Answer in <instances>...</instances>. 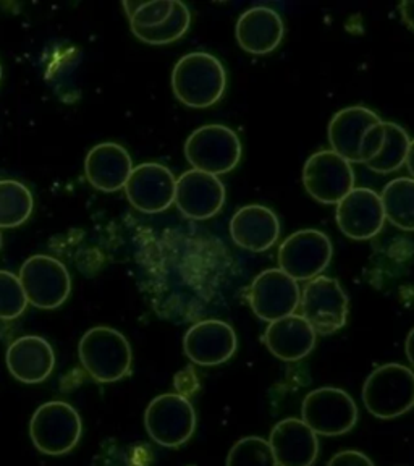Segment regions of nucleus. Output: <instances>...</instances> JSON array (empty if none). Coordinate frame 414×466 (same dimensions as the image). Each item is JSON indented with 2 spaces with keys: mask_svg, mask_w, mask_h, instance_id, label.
<instances>
[{
  "mask_svg": "<svg viewBox=\"0 0 414 466\" xmlns=\"http://www.w3.org/2000/svg\"><path fill=\"white\" fill-rule=\"evenodd\" d=\"M7 368L23 384H41L56 368L51 343L39 335H23L8 345Z\"/></svg>",
  "mask_w": 414,
  "mask_h": 466,
  "instance_id": "a211bd4d",
  "label": "nucleus"
},
{
  "mask_svg": "<svg viewBox=\"0 0 414 466\" xmlns=\"http://www.w3.org/2000/svg\"><path fill=\"white\" fill-rule=\"evenodd\" d=\"M400 14L403 22L407 23L409 28L414 29V2L400 4Z\"/></svg>",
  "mask_w": 414,
  "mask_h": 466,
  "instance_id": "2f4dec72",
  "label": "nucleus"
},
{
  "mask_svg": "<svg viewBox=\"0 0 414 466\" xmlns=\"http://www.w3.org/2000/svg\"><path fill=\"white\" fill-rule=\"evenodd\" d=\"M405 351H407L408 360L409 363L414 366V328L411 329V332L408 334L407 342H405Z\"/></svg>",
  "mask_w": 414,
  "mask_h": 466,
  "instance_id": "473e14b6",
  "label": "nucleus"
},
{
  "mask_svg": "<svg viewBox=\"0 0 414 466\" xmlns=\"http://www.w3.org/2000/svg\"><path fill=\"white\" fill-rule=\"evenodd\" d=\"M145 426L156 444L174 449L193 436L197 413L188 399L178 393H164L146 408Z\"/></svg>",
  "mask_w": 414,
  "mask_h": 466,
  "instance_id": "1a4fd4ad",
  "label": "nucleus"
},
{
  "mask_svg": "<svg viewBox=\"0 0 414 466\" xmlns=\"http://www.w3.org/2000/svg\"><path fill=\"white\" fill-rule=\"evenodd\" d=\"M386 128V139L380 153L366 164V167L376 172V174H392L395 170L401 168L407 160L408 149L411 138L407 130L400 125L393 122H384Z\"/></svg>",
  "mask_w": 414,
  "mask_h": 466,
  "instance_id": "a878e982",
  "label": "nucleus"
},
{
  "mask_svg": "<svg viewBox=\"0 0 414 466\" xmlns=\"http://www.w3.org/2000/svg\"><path fill=\"white\" fill-rule=\"evenodd\" d=\"M337 226L351 240L374 238L386 224V214L380 195L374 189L353 188L335 211Z\"/></svg>",
  "mask_w": 414,
  "mask_h": 466,
  "instance_id": "dca6fc26",
  "label": "nucleus"
},
{
  "mask_svg": "<svg viewBox=\"0 0 414 466\" xmlns=\"http://www.w3.org/2000/svg\"><path fill=\"white\" fill-rule=\"evenodd\" d=\"M285 35L284 20L269 7L247 8L241 14L235 36L243 51L253 56H266L276 51Z\"/></svg>",
  "mask_w": 414,
  "mask_h": 466,
  "instance_id": "4be33fe9",
  "label": "nucleus"
},
{
  "mask_svg": "<svg viewBox=\"0 0 414 466\" xmlns=\"http://www.w3.org/2000/svg\"><path fill=\"white\" fill-rule=\"evenodd\" d=\"M35 199L26 185L16 180H0V228L20 227L31 218Z\"/></svg>",
  "mask_w": 414,
  "mask_h": 466,
  "instance_id": "393cba45",
  "label": "nucleus"
},
{
  "mask_svg": "<svg viewBox=\"0 0 414 466\" xmlns=\"http://www.w3.org/2000/svg\"><path fill=\"white\" fill-rule=\"evenodd\" d=\"M227 466H278L269 441L262 437H243L227 457Z\"/></svg>",
  "mask_w": 414,
  "mask_h": 466,
  "instance_id": "cd10ccee",
  "label": "nucleus"
},
{
  "mask_svg": "<svg viewBox=\"0 0 414 466\" xmlns=\"http://www.w3.org/2000/svg\"><path fill=\"white\" fill-rule=\"evenodd\" d=\"M0 80H2V66H0Z\"/></svg>",
  "mask_w": 414,
  "mask_h": 466,
  "instance_id": "f704fd0d",
  "label": "nucleus"
},
{
  "mask_svg": "<svg viewBox=\"0 0 414 466\" xmlns=\"http://www.w3.org/2000/svg\"><path fill=\"white\" fill-rule=\"evenodd\" d=\"M28 306L18 276L8 270H0V320L20 318Z\"/></svg>",
  "mask_w": 414,
  "mask_h": 466,
  "instance_id": "c85d7f7f",
  "label": "nucleus"
},
{
  "mask_svg": "<svg viewBox=\"0 0 414 466\" xmlns=\"http://www.w3.org/2000/svg\"><path fill=\"white\" fill-rule=\"evenodd\" d=\"M226 187L216 175L188 170L177 178L175 204L191 220H207L217 216L226 204Z\"/></svg>",
  "mask_w": 414,
  "mask_h": 466,
  "instance_id": "2eb2a0df",
  "label": "nucleus"
},
{
  "mask_svg": "<svg viewBox=\"0 0 414 466\" xmlns=\"http://www.w3.org/2000/svg\"><path fill=\"white\" fill-rule=\"evenodd\" d=\"M328 466H374V463L361 451H343L334 455Z\"/></svg>",
  "mask_w": 414,
  "mask_h": 466,
  "instance_id": "7c9ffc66",
  "label": "nucleus"
},
{
  "mask_svg": "<svg viewBox=\"0 0 414 466\" xmlns=\"http://www.w3.org/2000/svg\"><path fill=\"white\" fill-rule=\"evenodd\" d=\"M298 284L284 270L268 269L256 277L249 287V305L256 316L266 322L295 314L299 306Z\"/></svg>",
  "mask_w": 414,
  "mask_h": 466,
  "instance_id": "4468645a",
  "label": "nucleus"
},
{
  "mask_svg": "<svg viewBox=\"0 0 414 466\" xmlns=\"http://www.w3.org/2000/svg\"><path fill=\"white\" fill-rule=\"evenodd\" d=\"M230 235L237 247L262 253L278 240L280 220L269 208L262 204H247L233 214Z\"/></svg>",
  "mask_w": 414,
  "mask_h": 466,
  "instance_id": "aec40b11",
  "label": "nucleus"
},
{
  "mask_svg": "<svg viewBox=\"0 0 414 466\" xmlns=\"http://www.w3.org/2000/svg\"><path fill=\"white\" fill-rule=\"evenodd\" d=\"M405 164H407L408 170H409V174L413 175L414 178V139H411V143H409V149H408Z\"/></svg>",
  "mask_w": 414,
  "mask_h": 466,
  "instance_id": "72a5a7b5",
  "label": "nucleus"
},
{
  "mask_svg": "<svg viewBox=\"0 0 414 466\" xmlns=\"http://www.w3.org/2000/svg\"><path fill=\"white\" fill-rule=\"evenodd\" d=\"M78 357L96 382L110 384L128 376L133 363L130 342L107 326L89 329L78 343Z\"/></svg>",
  "mask_w": 414,
  "mask_h": 466,
  "instance_id": "7ed1b4c3",
  "label": "nucleus"
},
{
  "mask_svg": "<svg viewBox=\"0 0 414 466\" xmlns=\"http://www.w3.org/2000/svg\"><path fill=\"white\" fill-rule=\"evenodd\" d=\"M301 314L314 332L330 335L340 330L348 318V299L342 285L332 277L319 276L305 285L299 297Z\"/></svg>",
  "mask_w": 414,
  "mask_h": 466,
  "instance_id": "6e6552de",
  "label": "nucleus"
},
{
  "mask_svg": "<svg viewBox=\"0 0 414 466\" xmlns=\"http://www.w3.org/2000/svg\"><path fill=\"white\" fill-rule=\"evenodd\" d=\"M332 241L316 228L291 233L278 248V269L293 280H313L328 268L332 259Z\"/></svg>",
  "mask_w": 414,
  "mask_h": 466,
  "instance_id": "9d476101",
  "label": "nucleus"
},
{
  "mask_svg": "<svg viewBox=\"0 0 414 466\" xmlns=\"http://www.w3.org/2000/svg\"><path fill=\"white\" fill-rule=\"evenodd\" d=\"M366 410L382 420L405 415L414 407V372L403 364H384L363 387Z\"/></svg>",
  "mask_w": 414,
  "mask_h": 466,
  "instance_id": "423d86ee",
  "label": "nucleus"
},
{
  "mask_svg": "<svg viewBox=\"0 0 414 466\" xmlns=\"http://www.w3.org/2000/svg\"><path fill=\"white\" fill-rule=\"evenodd\" d=\"M175 187L177 178L170 168L157 162H145L133 167L124 189L136 211L157 214L175 203Z\"/></svg>",
  "mask_w": 414,
  "mask_h": 466,
  "instance_id": "ddd939ff",
  "label": "nucleus"
},
{
  "mask_svg": "<svg viewBox=\"0 0 414 466\" xmlns=\"http://www.w3.org/2000/svg\"><path fill=\"white\" fill-rule=\"evenodd\" d=\"M83 434L81 416L66 401L54 400L37 408L29 421V437L44 455L58 457L72 451Z\"/></svg>",
  "mask_w": 414,
  "mask_h": 466,
  "instance_id": "20e7f679",
  "label": "nucleus"
},
{
  "mask_svg": "<svg viewBox=\"0 0 414 466\" xmlns=\"http://www.w3.org/2000/svg\"><path fill=\"white\" fill-rule=\"evenodd\" d=\"M316 337L318 334L303 316L290 314L270 322L264 334V343L278 360L299 361L313 351Z\"/></svg>",
  "mask_w": 414,
  "mask_h": 466,
  "instance_id": "5701e85b",
  "label": "nucleus"
},
{
  "mask_svg": "<svg viewBox=\"0 0 414 466\" xmlns=\"http://www.w3.org/2000/svg\"><path fill=\"white\" fill-rule=\"evenodd\" d=\"M175 0H154V2H138V4H128L125 2V7L130 8L131 29L153 28L160 23L166 22L172 10H174Z\"/></svg>",
  "mask_w": 414,
  "mask_h": 466,
  "instance_id": "c756f323",
  "label": "nucleus"
},
{
  "mask_svg": "<svg viewBox=\"0 0 414 466\" xmlns=\"http://www.w3.org/2000/svg\"><path fill=\"white\" fill-rule=\"evenodd\" d=\"M303 185L318 203L338 204L355 188V172L342 156L322 149L306 160Z\"/></svg>",
  "mask_w": 414,
  "mask_h": 466,
  "instance_id": "f8f14e48",
  "label": "nucleus"
},
{
  "mask_svg": "<svg viewBox=\"0 0 414 466\" xmlns=\"http://www.w3.org/2000/svg\"><path fill=\"white\" fill-rule=\"evenodd\" d=\"M237 334L224 320H201L188 329L183 339L185 355L197 366H217L235 355Z\"/></svg>",
  "mask_w": 414,
  "mask_h": 466,
  "instance_id": "f3484780",
  "label": "nucleus"
},
{
  "mask_svg": "<svg viewBox=\"0 0 414 466\" xmlns=\"http://www.w3.org/2000/svg\"><path fill=\"white\" fill-rule=\"evenodd\" d=\"M29 305L37 309H57L72 291V277L64 262L47 255H35L23 262L18 274Z\"/></svg>",
  "mask_w": 414,
  "mask_h": 466,
  "instance_id": "0eeeda50",
  "label": "nucleus"
},
{
  "mask_svg": "<svg viewBox=\"0 0 414 466\" xmlns=\"http://www.w3.org/2000/svg\"><path fill=\"white\" fill-rule=\"evenodd\" d=\"M241 154L240 137L226 125H203L185 143V157L189 166L216 177L237 168Z\"/></svg>",
  "mask_w": 414,
  "mask_h": 466,
  "instance_id": "39448f33",
  "label": "nucleus"
},
{
  "mask_svg": "<svg viewBox=\"0 0 414 466\" xmlns=\"http://www.w3.org/2000/svg\"><path fill=\"white\" fill-rule=\"evenodd\" d=\"M172 89L175 97L187 107L207 109L224 97L226 68L212 54L191 52L175 64Z\"/></svg>",
  "mask_w": 414,
  "mask_h": 466,
  "instance_id": "f03ea898",
  "label": "nucleus"
},
{
  "mask_svg": "<svg viewBox=\"0 0 414 466\" xmlns=\"http://www.w3.org/2000/svg\"><path fill=\"white\" fill-rule=\"evenodd\" d=\"M301 420L316 434L342 436L357 424V403L342 389L320 387L306 395L301 405Z\"/></svg>",
  "mask_w": 414,
  "mask_h": 466,
  "instance_id": "9b49d317",
  "label": "nucleus"
},
{
  "mask_svg": "<svg viewBox=\"0 0 414 466\" xmlns=\"http://www.w3.org/2000/svg\"><path fill=\"white\" fill-rule=\"evenodd\" d=\"M386 220L405 232H414V178L399 177L380 195Z\"/></svg>",
  "mask_w": 414,
  "mask_h": 466,
  "instance_id": "b1692460",
  "label": "nucleus"
},
{
  "mask_svg": "<svg viewBox=\"0 0 414 466\" xmlns=\"http://www.w3.org/2000/svg\"><path fill=\"white\" fill-rule=\"evenodd\" d=\"M133 170V160L124 146L118 143L96 145L85 160L87 182L104 193H116L125 188Z\"/></svg>",
  "mask_w": 414,
  "mask_h": 466,
  "instance_id": "412c9836",
  "label": "nucleus"
},
{
  "mask_svg": "<svg viewBox=\"0 0 414 466\" xmlns=\"http://www.w3.org/2000/svg\"><path fill=\"white\" fill-rule=\"evenodd\" d=\"M269 444L278 466H313L319 455L318 434L297 418L276 424Z\"/></svg>",
  "mask_w": 414,
  "mask_h": 466,
  "instance_id": "6ab92c4d",
  "label": "nucleus"
},
{
  "mask_svg": "<svg viewBox=\"0 0 414 466\" xmlns=\"http://www.w3.org/2000/svg\"><path fill=\"white\" fill-rule=\"evenodd\" d=\"M191 25V12L189 8L175 0L174 10L167 20L153 28L131 29V33L138 37L141 43L164 46L182 39Z\"/></svg>",
  "mask_w": 414,
  "mask_h": 466,
  "instance_id": "bb28decb",
  "label": "nucleus"
},
{
  "mask_svg": "<svg viewBox=\"0 0 414 466\" xmlns=\"http://www.w3.org/2000/svg\"><path fill=\"white\" fill-rule=\"evenodd\" d=\"M0 248H2V233H0Z\"/></svg>",
  "mask_w": 414,
  "mask_h": 466,
  "instance_id": "c9c22d12",
  "label": "nucleus"
},
{
  "mask_svg": "<svg viewBox=\"0 0 414 466\" xmlns=\"http://www.w3.org/2000/svg\"><path fill=\"white\" fill-rule=\"evenodd\" d=\"M386 128L382 118L368 107L338 110L328 124V141L334 153L349 164H368L382 149Z\"/></svg>",
  "mask_w": 414,
  "mask_h": 466,
  "instance_id": "f257e3e1",
  "label": "nucleus"
}]
</instances>
